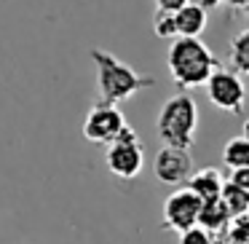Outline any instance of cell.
Returning a JSON list of instances; mask_svg holds the SVG:
<instances>
[{
	"instance_id": "cell-21",
	"label": "cell",
	"mask_w": 249,
	"mask_h": 244,
	"mask_svg": "<svg viewBox=\"0 0 249 244\" xmlns=\"http://www.w3.org/2000/svg\"><path fill=\"white\" fill-rule=\"evenodd\" d=\"M241 134H244V137H247V140H249V118L244 121V129H241Z\"/></svg>"
},
{
	"instance_id": "cell-7",
	"label": "cell",
	"mask_w": 249,
	"mask_h": 244,
	"mask_svg": "<svg viewBox=\"0 0 249 244\" xmlns=\"http://www.w3.org/2000/svg\"><path fill=\"white\" fill-rule=\"evenodd\" d=\"M201 206H204V201H201L190 188L174 190V193L163 201V225L177 231V233L190 231V228L198 225Z\"/></svg>"
},
{
	"instance_id": "cell-16",
	"label": "cell",
	"mask_w": 249,
	"mask_h": 244,
	"mask_svg": "<svg viewBox=\"0 0 249 244\" xmlns=\"http://www.w3.org/2000/svg\"><path fill=\"white\" fill-rule=\"evenodd\" d=\"M179 244H217V239H214V233H209L201 225H196V228H190V231L179 233Z\"/></svg>"
},
{
	"instance_id": "cell-6",
	"label": "cell",
	"mask_w": 249,
	"mask_h": 244,
	"mask_svg": "<svg viewBox=\"0 0 249 244\" xmlns=\"http://www.w3.org/2000/svg\"><path fill=\"white\" fill-rule=\"evenodd\" d=\"M206 97L214 105L217 110H225V113H241L244 102H247V86H244L241 75L236 70H220L212 73V78L206 81Z\"/></svg>"
},
{
	"instance_id": "cell-15",
	"label": "cell",
	"mask_w": 249,
	"mask_h": 244,
	"mask_svg": "<svg viewBox=\"0 0 249 244\" xmlns=\"http://www.w3.org/2000/svg\"><path fill=\"white\" fill-rule=\"evenodd\" d=\"M153 33H156V38H161V40L179 38V35H177V22H174V14L156 11V17H153Z\"/></svg>"
},
{
	"instance_id": "cell-20",
	"label": "cell",
	"mask_w": 249,
	"mask_h": 244,
	"mask_svg": "<svg viewBox=\"0 0 249 244\" xmlns=\"http://www.w3.org/2000/svg\"><path fill=\"white\" fill-rule=\"evenodd\" d=\"M247 3L249 0H228V6L231 8H247Z\"/></svg>"
},
{
	"instance_id": "cell-4",
	"label": "cell",
	"mask_w": 249,
	"mask_h": 244,
	"mask_svg": "<svg viewBox=\"0 0 249 244\" xmlns=\"http://www.w3.org/2000/svg\"><path fill=\"white\" fill-rule=\"evenodd\" d=\"M105 164L121 180H134L142 172V167H145V148H142L140 137H137V131L131 126H126L124 134L107 145Z\"/></svg>"
},
{
	"instance_id": "cell-14",
	"label": "cell",
	"mask_w": 249,
	"mask_h": 244,
	"mask_svg": "<svg viewBox=\"0 0 249 244\" xmlns=\"http://www.w3.org/2000/svg\"><path fill=\"white\" fill-rule=\"evenodd\" d=\"M231 62L236 73H249V27L231 40Z\"/></svg>"
},
{
	"instance_id": "cell-3",
	"label": "cell",
	"mask_w": 249,
	"mask_h": 244,
	"mask_svg": "<svg viewBox=\"0 0 249 244\" xmlns=\"http://www.w3.org/2000/svg\"><path fill=\"white\" fill-rule=\"evenodd\" d=\"M156 134L163 145L190 150L198 134V105L188 92H177L172 99L163 102L156 118Z\"/></svg>"
},
{
	"instance_id": "cell-22",
	"label": "cell",
	"mask_w": 249,
	"mask_h": 244,
	"mask_svg": "<svg viewBox=\"0 0 249 244\" xmlns=\"http://www.w3.org/2000/svg\"><path fill=\"white\" fill-rule=\"evenodd\" d=\"M244 11H247V14H249V3H247V8H244Z\"/></svg>"
},
{
	"instance_id": "cell-12",
	"label": "cell",
	"mask_w": 249,
	"mask_h": 244,
	"mask_svg": "<svg viewBox=\"0 0 249 244\" xmlns=\"http://www.w3.org/2000/svg\"><path fill=\"white\" fill-rule=\"evenodd\" d=\"M222 161H225V167L231 169H244L249 167V140L244 134L238 137H231V140L225 142V148H222Z\"/></svg>"
},
{
	"instance_id": "cell-19",
	"label": "cell",
	"mask_w": 249,
	"mask_h": 244,
	"mask_svg": "<svg viewBox=\"0 0 249 244\" xmlns=\"http://www.w3.org/2000/svg\"><path fill=\"white\" fill-rule=\"evenodd\" d=\"M201 6L206 8V11H212V8H217V6H222V3H225V0H198Z\"/></svg>"
},
{
	"instance_id": "cell-9",
	"label": "cell",
	"mask_w": 249,
	"mask_h": 244,
	"mask_svg": "<svg viewBox=\"0 0 249 244\" xmlns=\"http://www.w3.org/2000/svg\"><path fill=\"white\" fill-rule=\"evenodd\" d=\"M225 183H228V180L222 177V172L206 167V169H196L193 177L188 180V185H185V188H190L201 201H212V199H220Z\"/></svg>"
},
{
	"instance_id": "cell-13",
	"label": "cell",
	"mask_w": 249,
	"mask_h": 244,
	"mask_svg": "<svg viewBox=\"0 0 249 244\" xmlns=\"http://www.w3.org/2000/svg\"><path fill=\"white\" fill-rule=\"evenodd\" d=\"M220 199H222V204L228 206V212H231L233 220H236V217L249 215V190H244V188H238V185H233L231 180L225 183V188H222Z\"/></svg>"
},
{
	"instance_id": "cell-2",
	"label": "cell",
	"mask_w": 249,
	"mask_h": 244,
	"mask_svg": "<svg viewBox=\"0 0 249 244\" xmlns=\"http://www.w3.org/2000/svg\"><path fill=\"white\" fill-rule=\"evenodd\" d=\"M91 59L97 67V92L102 102H126L134 94L145 92L156 83V78L147 73H137L134 67H129L126 62H121L118 56H113L110 51L91 49Z\"/></svg>"
},
{
	"instance_id": "cell-11",
	"label": "cell",
	"mask_w": 249,
	"mask_h": 244,
	"mask_svg": "<svg viewBox=\"0 0 249 244\" xmlns=\"http://www.w3.org/2000/svg\"><path fill=\"white\" fill-rule=\"evenodd\" d=\"M233 223L231 212H228V206L222 204V199H212V201H204V206H201V217H198V225L204 228V231L209 233H225L228 225Z\"/></svg>"
},
{
	"instance_id": "cell-5",
	"label": "cell",
	"mask_w": 249,
	"mask_h": 244,
	"mask_svg": "<svg viewBox=\"0 0 249 244\" xmlns=\"http://www.w3.org/2000/svg\"><path fill=\"white\" fill-rule=\"evenodd\" d=\"M126 126L129 124H126L124 110L113 102L99 99V102L91 105V110L83 118V137L89 142H94V145H110V142H115L124 134Z\"/></svg>"
},
{
	"instance_id": "cell-18",
	"label": "cell",
	"mask_w": 249,
	"mask_h": 244,
	"mask_svg": "<svg viewBox=\"0 0 249 244\" xmlns=\"http://www.w3.org/2000/svg\"><path fill=\"white\" fill-rule=\"evenodd\" d=\"M228 180H231L233 185H238V188L249 190V167H244V169H233Z\"/></svg>"
},
{
	"instance_id": "cell-10",
	"label": "cell",
	"mask_w": 249,
	"mask_h": 244,
	"mask_svg": "<svg viewBox=\"0 0 249 244\" xmlns=\"http://www.w3.org/2000/svg\"><path fill=\"white\" fill-rule=\"evenodd\" d=\"M174 22H177L179 38H201V33L206 30V22H209V11L201 3H188L182 11L174 14Z\"/></svg>"
},
{
	"instance_id": "cell-8",
	"label": "cell",
	"mask_w": 249,
	"mask_h": 244,
	"mask_svg": "<svg viewBox=\"0 0 249 244\" xmlns=\"http://www.w3.org/2000/svg\"><path fill=\"white\" fill-rule=\"evenodd\" d=\"M196 164L190 150L185 148H169L163 145L161 150L153 158V174H156L158 183L163 185H188V180L193 177Z\"/></svg>"
},
{
	"instance_id": "cell-17",
	"label": "cell",
	"mask_w": 249,
	"mask_h": 244,
	"mask_svg": "<svg viewBox=\"0 0 249 244\" xmlns=\"http://www.w3.org/2000/svg\"><path fill=\"white\" fill-rule=\"evenodd\" d=\"M190 0H156V11H166V14H177L188 6Z\"/></svg>"
},
{
	"instance_id": "cell-1",
	"label": "cell",
	"mask_w": 249,
	"mask_h": 244,
	"mask_svg": "<svg viewBox=\"0 0 249 244\" xmlns=\"http://www.w3.org/2000/svg\"><path fill=\"white\" fill-rule=\"evenodd\" d=\"M166 65L179 92L206 86L212 73L220 70V59L201 38H174L166 51Z\"/></svg>"
}]
</instances>
